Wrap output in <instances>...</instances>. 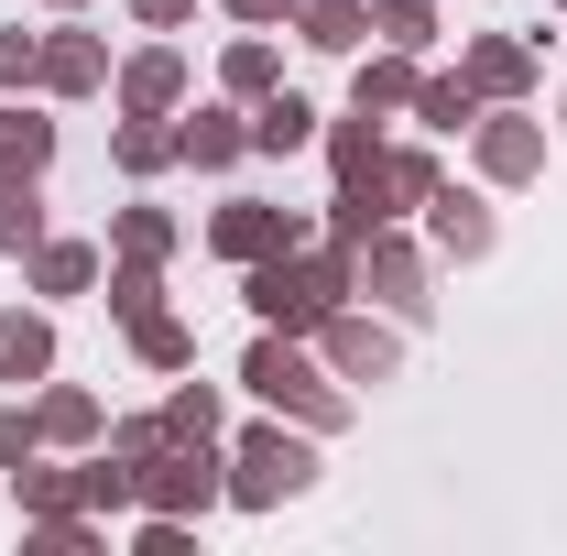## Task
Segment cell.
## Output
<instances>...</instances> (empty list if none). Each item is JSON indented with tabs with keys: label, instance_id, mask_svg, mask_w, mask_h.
<instances>
[{
	"label": "cell",
	"instance_id": "17",
	"mask_svg": "<svg viewBox=\"0 0 567 556\" xmlns=\"http://www.w3.org/2000/svg\"><path fill=\"white\" fill-rule=\"evenodd\" d=\"M33 425H44V447H99V436H110V404H99L87 382H44V393H33Z\"/></svg>",
	"mask_w": 567,
	"mask_h": 556
},
{
	"label": "cell",
	"instance_id": "10",
	"mask_svg": "<svg viewBox=\"0 0 567 556\" xmlns=\"http://www.w3.org/2000/svg\"><path fill=\"white\" fill-rule=\"evenodd\" d=\"M492 240H502V218H492L481 186H436L425 197V251L436 262H492Z\"/></svg>",
	"mask_w": 567,
	"mask_h": 556
},
{
	"label": "cell",
	"instance_id": "34",
	"mask_svg": "<svg viewBox=\"0 0 567 556\" xmlns=\"http://www.w3.org/2000/svg\"><path fill=\"white\" fill-rule=\"evenodd\" d=\"M110 251H142V262H164V251H175V218H164V208H121V218H110Z\"/></svg>",
	"mask_w": 567,
	"mask_h": 556
},
{
	"label": "cell",
	"instance_id": "9",
	"mask_svg": "<svg viewBox=\"0 0 567 556\" xmlns=\"http://www.w3.org/2000/svg\"><path fill=\"white\" fill-rule=\"evenodd\" d=\"M33 87H44V99H99V87H110V44H99L87 22L33 33Z\"/></svg>",
	"mask_w": 567,
	"mask_h": 556
},
{
	"label": "cell",
	"instance_id": "26",
	"mask_svg": "<svg viewBox=\"0 0 567 556\" xmlns=\"http://www.w3.org/2000/svg\"><path fill=\"white\" fill-rule=\"evenodd\" d=\"M164 306V262H142V251H110V317L121 328H142Z\"/></svg>",
	"mask_w": 567,
	"mask_h": 556
},
{
	"label": "cell",
	"instance_id": "30",
	"mask_svg": "<svg viewBox=\"0 0 567 556\" xmlns=\"http://www.w3.org/2000/svg\"><path fill=\"white\" fill-rule=\"evenodd\" d=\"M164 436H229L218 382H175V393H164Z\"/></svg>",
	"mask_w": 567,
	"mask_h": 556
},
{
	"label": "cell",
	"instance_id": "19",
	"mask_svg": "<svg viewBox=\"0 0 567 556\" xmlns=\"http://www.w3.org/2000/svg\"><path fill=\"white\" fill-rule=\"evenodd\" d=\"M415 55H404V44H382V55H360L350 66V110H371V121H393V110H415Z\"/></svg>",
	"mask_w": 567,
	"mask_h": 556
},
{
	"label": "cell",
	"instance_id": "3",
	"mask_svg": "<svg viewBox=\"0 0 567 556\" xmlns=\"http://www.w3.org/2000/svg\"><path fill=\"white\" fill-rule=\"evenodd\" d=\"M306 491H317V425L262 415V425L229 436V502H240V513H284V502H306Z\"/></svg>",
	"mask_w": 567,
	"mask_h": 556
},
{
	"label": "cell",
	"instance_id": "8",
	"mask_svg": "<svg viewBox=\"0 0 567 556\" xmlns=\"http://www.w3.org/2000/svg\"><path fill=\"white\" fill-rule=\"evenodd\" d=\"M317 360H328V371H339L350 393H382V382L404 371V339H393L382 317H360V306H339V317L317 328Z\"/></svg>",
	"mask_w": 567,
	"mask_h": 556
},
{
	"label": "cell",
	"instance_id": "5",
	"mask_svg": "<svg viewBox=\"0 0 567 556\" xmlns=\"http://www.w3.org/2000/svg\"><path fill=\"white\" fill-rule=\"evenodd\" d=\"M350 284H360V295H382L393 317H436V295H425V284H436V262L404 240V218H382V229L350 251Z\"/></svg>",
	"mask_w": 567,
	"mask_h": 556
},
{
	"label": "cell",
	"instance_id": "27",
	"mask_svg": "<svg viewBox=\"0 0 567 556\" xmlns=\"http://www.w3.org/2000/svg\"><path fill=\"white\" fill-rule=\"evenodd\" d=\"M132 360H142V371H197V328L153 306V317H142V328H132Z\"/></svg>",
	"mask_w": 567,
	"mask_h": 556
},
{
	"label": "cell",
	"instance_id": "41",
	"mask_svg": "<svg viewBox=\"0 0 567 556\" xmlns=\"http://www.w3.org/2000/svg\"><path fill=\"white\" fill-rule=\"evenodd\" d=\"M557 142H567V87H557Z\"/></svg>",
	"mask_w": 567,
	"mask_h": 556
},
{
	"label": "cell",
	"instance_id": "33",
	"mask_svg": "<svg viewBox=\"0 0 567 556\" xmlns=\"http://www.w3.org/2000/svg\"><path fill=\"white\" fill-rule=\"evenodd\" d=\"M371 33L404 44V55H425V44H436V0H371Z\"/></svg>",
	"mask_w": 567,
	"mask_h": 556
},
{
	"label": "cell",
	"instance_id": "23",
	"mask_svg": "<svg viewBox=\"0 0 567 556\" xmlns=\"http://www.w3.org/2000/svg\"><path fill=\"white\" fill-rule=\"evenodd\" d=\"M110 524L99 513H22V556H99Z\"/></svg>",
	"mask_w": 567,
	"mask_h": 556
},
{
	"label": "cell",
	"instance_id": "15",
	"mask_svg": "<svg viewBox=\"0 0 567 556\" xmlns=\"http://www.w3.org/2000/svg\"><path fill=\"white\" fill-rule=\"evenodd\" d=\"M22 274H33V295H44V306H66V295H99V240H55V229H44V240L22 251Z\"/></svg>",
	"mask_w": 567,
	"mask_h": 556
},
{
	"label": "cell",
	"instance_id": "24",
	"mask_svg": "<svg viewBox=\"0 0 567 556\" xmlns=\"http://www.w3.org/2000/svg\"><path fill=\"white\" fill-rule=\"evenodd\" d=\"M328 175H339V186H360V175H382V121H371V110H350V121H328Z\"/></svg>",
	"mask_w": 567,
	"mask_h": 556
},
{
	"label": "cell",
	"instance_id": "29",
	"mask_svg": "<svg viewBox=\"0 0 567 556\" xmlns=\"http://www.w3.org/2000/svg\"><path fill=\"white\" fill-rule=\"evenodd\" d=\"M44 240V175H0V251Z\"/></svg>",
	"mask_w": 567,
	"mask_h": 556
},
{
	"label": "cell",
	"instance_id": "25",
	"mask_svg": "<svg viewBox=\"0 0 567 556\" xmlns=\"http://www.w3.org/2000/svg\"><path fill=\"white\" fill-rule=\"evenodd\" d=\"M436 186H447V175H436V153H425V142H382V197H393V218L425 208Z\"/></svg>",
	"mask_w": 567,
	"mask_h": 556
},
{
	"label": "cell",
	"instance_id": "31",
	"mask_svg": "<svg viewBox=\"0 0 567 556\" xmlns=\"http://www.w3.org/2000/svg\"><path fill=\"white\" fill-rule=\"evenodd\" d=\"M11 491H22V513H87V502H76V470H44V447L11 470Z\"/></svg>",
	"mask_w": 567,
	"mask_h": 556
},
{
	"label": "cell",
	"instance_id": "1",
	"mask_svg": "<svg viewBox=\"0 0 567 556\" xmlns=\"http://www.w3.org/2000/svg\"><path fill=\"white\" fill-rule=\"evenodd\" d=\"M350 251L317 229V240H295V251H274V262H240V306L262 317V328H284V339H317L339 306H350Z\"/></svg>",
	"mask_w": 567,
	"mask_h": 556
},
{
	"label": "cell",
	"instance_id": "18",
	"mask_svg": "<svg viewBox=\"0 0 567 556\" xmlns=\"http://www.w3.org/2000/svg\"><path fill=\"white\" fill-rule=\"evenodd\" d=\"M274 87H284V44L274 33H229V44H218V99L251 110V99H274Z\"/></svg>",
	"mask_w": 567,
	"mask_h": 556
},
{
	"label": "cell",
	"instance_id": "12",
	"mask_svg": "<svg viewBox=\"0 0 567 556\" xmlns=\"http://www.w3.org/2000/svg\"><path fill=\"white\" fill-rule=\"evenodd\" d=\"M175 153H186L197 175H229V164L251 153V110H240V99H208V110H175Z\"/></svg>",
	"mask_w": 567,
	"mask_h": 556
},
{
	"label": "cell",
	"instance_id": "39",
	"mask_svg": "<svg viewBox=\"0 0 567 556\" xmlns=\"http://www.w3.org/2000/svg\"><path fill=\"white\" fill-rule=\"evenodd\" d=\"M132 22H142V33H186V22H197V0H132Z\"/></svg>",
	"mask_w": 567,
	"mask_h": 556
},
{
	"label": "cell",
	"instance_id": "38",
	"mask_svg": "<svg viewBox=\"0 0 567 556\" xmlns=\"http://www.w3.org/2000/svg\"><path fill=\"white\" fill-rule=\"evenodd\" d=\"M164 447V415H121L110 425V459H153Z\"/></svg>",
	"mask_w": 567,
	"mask_h": 556
},
{
	"label": "cell",
	"instance_id": "4",
	"mask_svg": "<svg viewBox=\"0 0 567 556\" xmlns=\"http://www.w3.org/2000/svg\"><path fill=\"white\" fill-rule=\"evenodd\" d=\"M229 502V447L218 436H164L153 459H132V513H218Z\"/></svg>",
	"mask_w": 567,
	"mask_h": 556
},
{
	"label": "cell",
	"instance_id": "13",
	"mask_svg": "<svg viewBox=\"0 0 567 556\" xmlns=\"http://www.w3.org/2000/svg\"><path fill=\"white\" fill-rule=\"evenodd\" d=\"M458 76H470V87H481V99H535V44H524V33H470V44H458Z\"/></svg>",
	"mask_w": 567,
	"mask_h": 556
},
{
	"label": "cell",
	"instance_id": "35",
	"mask_svg": "<svg viewBox=\"0 0 567 556\" xmlns=\"http://www.w3.org/2000/svg\"><path fill=\"white\" fill-rule=\"evenodd\" d=\"M33 447H44V425H33V404H0V481H11V470H22Z\"/></svg>",
	"mask_w": 567,
	"mask_h": 556
},
{
	"label": "cell",
	"instance_id": "2",
	"mask_svg": "<svg viewBox=\"0 0 567 556\" xmlns=\"http://www.w3.org/2000/svg\"><path fill=\"white\" fill-rule=\"evenodd\" d=\"M240 393H251L262 415L317 425V436H339V425H350V382H339L306 339H284V328H262V339L240 349Z\"/></svg>",
	"mask_w": 567,
	"mask_h": 556
},
{
	"label": "cell",
	"instance_id": "32",
	"mask_svg": "<svg viewBox=\"0 0 567 556\" xmlns=\"http://www.w3.org/2000/svg\"><path fill=\"white\" fill-rule=\"evenodd\" d=\"M76 502H87L99 524H110V513H132V459H110V447H99V459L76 470Z\"/></svg>",
	"mask_w": 567,
	"mask_h": 556
},
{
	"label": "cell",
	"instance_id": "40",
	"mask_svg": "<svg viewBox=\"0 0 567 556\" xmlns=\"http://www.w3.org/2000/svg\"><path fill=\"white\" fill-rule=\"evenodd\" d=\"M218 11H229L240 33H274V22H295V0H218Z\"/></svg>",
	"mask_w": 567,
	"mask_h": 556
},
{
	"label": "cell",
	"instance_id": "43",
	"mask_svg": "<svg viewBox=\"0 0 567 556\" xmlns=\"http://www.w3.org/2000/svg\"><path fill=\"white\" fill-rule=\"evenodd\" d=\"M546 11H567V0H546Z\"/></svg>",
	"mask_w": 567,
	"mask_h": 556
},
{
	"label": "cell",
	"instance_id": "42",
	"mask_svg": "<svg viewBox=\"0 0 567 556\" xmlns=\"http://www.w3.org/2000/svg\"><path fill=\"white\" fill-rule=\"evenodd\" d=\"M44 11H87V0H44Z\"/></svg>",
	"mask_w": 567,
	"mask_h": 556
},
{
	"label": "cell",
	"instance_id": "37",
	"mask_svg": "<svg viewBox=\"0 0 567 556\" xmlns=\"http://www.w3.org/2000/svg\"><path fill=\"white\" fill-rule=\"evenodd\" d=\"M22 87H33V33L0 22V99H22Z\"/></svg>",
	"mask_w": 567,
	"mask_h": 556
},
{
	"label": "cell",
	"instance_id": "7",
	"mask_svg": "<svg viewBox=\"0 0 567 556\" xmlns=\"http://www.w3.org/2000/svg\"><path fill=\"white\" fill-rule=\"evenodd\" d=\"M295 240H317V218L306 208H274V197H229V208L208 218V251L240 274V262H274V251H295Z\"/></svg>",
	"mask_w": 567,
	"mask_h": 556
},
{
	"label": "cell",
	"instance_id": "22",
	"mask_svg": "<svg viewBox=\"0 0 567 556\" xmlns=\"http://www.w3.org/2000/svg\"><path fill=\"white\" fill-rule=\"evenodd\" d=\"M55 164V121L33 99H0V175H44Z\"/></svg>",
	"mask_w": 567,
	"mask_h": 556
},
{
	"label": "cell",
	"instance_id": "6",
	"mask_svg": "<svg viewBox=\"0 0 567 556\" xmlns=\"http://www.w3.org/2000/svg\"><path fill=\"white\" fill-rule=\"evenodd\" d=\"M470 164H481V186H535L546 175V121L524 110V99H502L470 121Z\"/></svg>",
	"mask_w": 567,
	"mask_h": 556
},
{
	"label": "cell",
	"instance_id": "28",
	"mask_svg": "<svg viewBox=\"0 0 567 556\" xmlns=\"http://www.w3.org/2000/svg\"><path fill=\"white\" fill-rule=\"evenodd\" d=\"M481 110H492V99H481L470 76H425V87H415V121H425V132H470Z\"/></svg>",
	"mask_w": 567,
	"mask_h": 556
},
{
	"label": "cell",
	"instance_id": "16",
	"mask_svg": "<svg viewBox=\"0 0 567 556\" xmlns=\"http://www.w3.org/2000/svg\"><path fill=\"white\" fill-rule=\"evenodd\" d=\"M328 132V110H317V99H306V87H274V99H251V153H306V142Z\"/></svg>",
	"mask_w": 567,
	"mask_h": 556
},
{
	"label": "cell",
	"instance_id": "11",
	"mask_svg": "<svg viewBox=\"0 0 567 556\" xmlns=\"http://www.w3.org/2000/svg\"><path fill=\"white\" fill-rule=\"evenodd\" d=\"M110 99L142 110V121H175V110H186V44H142V55H121Z\"/></svg>",
	"mask_w": 567,
	"mask_h": 556
},
{
	"label": "cell",
	"instance_id": "20",
	"mask_svg": "<svg viewBox=\"0 0 567 556\" xmlns=\"http://www.w3.org/2000/svg\"><path fill=\"white\" fill-rule=\"evenodd\" d=\"M295 44H317V55H360V44H371V0H295Z\"/></svg>",
	"mask_w": 567,
	"mask_h": 556
},
{
	"label": "cell",
	"instance_id": "14",
	"mask_svg": "<svg viewBox=\"0 0 567 556\" xmlns=\"http://www.w3.org/2000/svg\"><path fill=\"white\" fill-rule=\"evenodd\" d=\"M0 382H11V393L55 382V317H44V306H0Z\"/></svg>",
	"mask_w": 567,
	"mask_h": 556
},
{
	"label": "cell",
	"instance_id": "21",
	"mask_svg": "<svg viewBox=\"0 0 567 556\" xmlns=\"http://www.w3.org/2000/svg\"><path fill=\"white\" fill-rule=\"evenodd\" d=\"M110 153H121V175H132V186H153L164 164H186V153H175V121H142V110L110 121Z\"/></svg>",
	"mask_w": 567,
	"mask_h": 556
},
{
	"label": "cell",
	"instance_id": "36",
	"mask_svg": "<svg viewBox=\"0 0 567 556\" xmlns=\"http://www.w3.org/2000/svg\"><path fill=\"white\" fill-rule=\"evenodd\" d=\"M132 546H142V556H186V546H197V524H186V513H142Z\"/></svg>",
	"mask_w": 567,
	"mask_h": 556
}]
</instances>
